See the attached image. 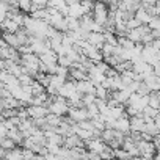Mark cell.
<instances>
[{"mask_svg": "<svg viewBox=\"0 0 160 160\" xmlns=\"http://www.w3.org/2000/svg\"><path fill=\"white\" fill-rule=\"evenodd\" d=\"M87 41L96 47H102V44L105 42V38H104V33L102 32H90L88 36H87Z\"/></svg>", "mask_w": 160, "mask_h": 160, "instance_id": "obj_6", "label": "cell"}, {"mask_svg": "<svg viewBox=\"0 0 160 160\" xmlns=\"http://www.w3.org/2000/svg\"><path fill=\"white\" fill-rule=\"evenodd\" d=\"M133 16H135V18H137L141 24H148V22L151 21V18H152V16H151V14L146 11V8H144L143 5H141V7H140V8H138V10L133 13Z\"/></svg>", "mask_w": 160, "mask_h": 160, "instance_id": "obj_11", "label": "cell"}, {"mask_svg": "<svg viewBox=\"0 0 160 160\" xmlns=\"http://www.w3.org/2000/svg\"><path fill=\"white\" fill-rule=\"evenodd\" d=\"M141 25V22L133 16V18H130L127 22H126V27H127V30H132V28H137V27H140Z\"/></svg>", "mask_w": 160, "mask_h": 160, "instance_id": "obj_20", "label": "cell"}, {"mask_svg": "<svg viewBox=\"0 0 160 160\" xmlns=\"http://www.w3.org/2000/svg\"><path fill=\"white\" fill-rule=\"evenodd\" d=\"M93 19L101 24V25H105V22L108 21V5L102 0L99 2H94V8H93V13H91Z\"/></svg>", "mask_w": 160, "mask_h": 160, "instance_id": "obj_1", "label": "cell"}, {"mask_svg": "<svg viewBox=\"0 0 160 160\" xmlns=\"http://www.w3.org/2000/svg\"><path fill=\"white\" fill-rule=\"evenodd\" d=\"M158 113H160V105H158Z\"/></svg>", "mask_w": 160, "mask_h": 160, "instance_id": "obj_26", "label": "cell"}, {"mask_svg": "<svg viewBox=\"0 0 160 160\" xmlns=\"http://www.w3.org/2000/svg\"><path fill=\"white\" fill-rule=\"evenodd\" d=\"M72 60L68 57V55H58V64L60 66H64V68H71L72 66Z\"/></svg>", "mask_w": 160, "mask_h": 160, "instance_id": "obj_15", "label": "cell"}, {"mask_svg": "<svg viewBox=\"0 0 160 160\" xmlns=\"http://www.w3.org/2000/svg\"><path fill=\"white\" fill-rule=\"evenodd\" d=\"M27 113L30 118H41V116H46L49 113V108L46 105H30L27 107Z\"/></svg>", "mask_w": 160, "mask_h": 160, "instance_id": "obj_4", "label": "cell"}, {"mask_svg": "<svg viewBox=\"0 0 160 160\" xmlns=\"http://www.w3.org/2000/svg\"><path fill=\"white\" fill-rule=\"evenodd\" d=\"M143 82L148 85V88L151 91H158L160 90V77L155 75V74H148Z\"/></svg>", "mask_w": 160, "mask_h": 160, "instance_id": "obj_7", "label": "cell"}, {"mask_svg": "<svg viewBox=\"0 0 160 160\" xmlns=\"http://www.w3.org/2000/svg\"><path fill=\"white\" fill-rule=\"evenodd\" d=\"M116 130L122 132V133H129L130 132V118L129 116H121L115 121V126H113Z\"/></svg>", "mask_w": 160, "mask_h": 160, "instance_id": "obj_8", "label": "cell"}, {"mask_svg": "<svg viewBox=\"0 0 160 160\" xmlns=\"http://www.w3.org/2000/svg\"><path fill=\"white\" fill-rule=\"evenodd\" d=\"M47 2H49V0H32V3L36 5V7H39V8L47 7Z\"/></svg>", "mask_w": 160, "mask_h": 160, "instance_id": "obj_23", "label": "cell"}, {"mask_svg": "<svg viewBox=\"0 0 160 160\" xmlns=\"http://www.w3.org/2000/svg\"><path fill=\"white\" fill-rule=\"evenodd\" d=\"M2 28L5 30V32H11V33H16L19 28H21V25L16 22V21H13L11 18H7L3 22H2Z\"/></svg>", "mask_w": 160, "mask_h": 160, "instance_id": "obj_12", "label": "cell"}, {"mask_svg": "<svg viewBox=\"0 0 160 160\" xmlns=\"http://www.w3.org/2000/svg\"><path fill=\"white\" fill-rule=\"evenodd\" d=\"M68 118L72 119L74 122H80L83 119H90L87 107H69L68 110Z\"/></svg>", "mask_w": 160, "mask_h": 160, "instance_id": "obj_2", "label": "cell"}, {"mask_svg": "<svg viewBox=\"0 0 160 160\" xmlns=\"http://www.w3.org/2000/svg\"><path fill=\"white\" fill-rule=\"evenodd\" d=\"M144 119H143V112L138 113L137 116H132L130 118V130H135V132H143L144 130Z\"/></svg>", "mask_w": 160, "mask_h": 160, "instance_id": "obj_9", "label": "cell"}, {"mask_svg": "<svg viewBox=\"0 0 160 160\" xmlns=\"http://www.w3.org/2000/svg\"><path fill=\"white\" fill-rule=\"evenodd\" d=\"M75 90L82 94H94L96 93V85L91 82V80L85 78V80H78L75 82Z\"/></svg>", "mask_w": 160, "mask_h": 160, "instance_id": "obj_3", "label": "cell"}, {"mask_svg": "<svg viewBox=\"0 0 160 160\" xmlns=\"http://www.w3.org/2000/svg\"><path fill=\"white\" fill-rule=\"evenodd\" d=\"M77 2H80V0H64V3L69 7V5H74V3H77Z\"/></svg>", "mask_w": 160, "mask_h": 160, "instance_id": "obj_25", "label": "cell"}, {"mask_svg": "<svg viewBox=\"0 0 160 160\" xmlns=\"http://www.w3.org/2000/svg\"><path fill=\"white\" fill-rule=\"evenodd\" d=\"M0 148H3V149H13V148H16V143L10 137H5L2 140V143H0Z\"/></svg>", "mask_w": 160, "mask_h": 160, "instance_id": "obj_17", "label": "cell"}, {"mask_svg": "<svg viewBox=\"0 0 160 160\" xmlns=\"http://www.w3.org/2000/svg\"><path fill=\"white\" fill-rule=\"evenodd\" d=\"M74 91H77V90H75V80H72V82H68V80H66V82L58 88V93H57V94L61 96V98H66V99H68Z\"/></svg>", "mask_w": 160, "mask_h": 160, "instance_id": "obj_5", "label": "cell"}, {"mask_svg": "<svg viewBox=\"0 0 160 160\" xmlns=\"http://www.w3.org/2000/svg\"><path fill=\"white\" fill-rule=\"evenodd\" d=\"M144 132H148V133H151L152 137H155V135L158 133V129H157L155 122L151 121V122H146V126H144Z\"/></svg>", "mask_w": 160, "mask_h": 160, "instance_id": "obj_16", "label": "cell"}, {"mask_svg": "<svg viewBox=\"0 0 160 160\" xmlns=\"http://www.w3.org/2000/svg\"><path fill=\"white\" fill-rule=\"evenodd\" d=\"M115 157H121V158H129L130 154L124 149V148H116L115 149Z\"/></svg>", "mask_w": 160, "mask_h": 160, "instance_id": "obj_22", "label": "cell"}, {"mask_svg": "<svg viewBox=\"0 0 160 160\" xmlns=\"http://www.w3.org/2000/svg\"><path fill=\"white\" fill-rule=\"evenodd\" d=\"M135 93H138L140 96H144V94H149L151 93V90L148 88V85L143 82V80H141V82H140V85H138V88H137V91Z\"/></svg>", "mask_w": 160, "mask_h": 160, "instance_id": "obj_19", "label": "cell"}, {"mask_svg": "<svg viewBox=\"0 0 160 160\" xmlns=\"http://www.w3.org/2000/svg\"><path fill=\"white\" fill-rule=\"evenodd\" d=\"M140 2H141L143 7H146V5H155L158 0H140Z\"/></svg>", "mask_w": 160, "mask_h": 160, "instance_id": "obj_24", "label": "cell"}, {"mask_svg": "<svg viewBox=\"0 0 160 160\" xmlns=\"http://www.w3.org/2000/svg\"><path fill=\"white\" fill-rule=\"evenodd\" d=\"M143 115H148V116H151V118H155V116L158 115V110L154 108V107H151V105H146V107L143 108Z\"/></svg>", "mask_w": 160, "mask_h": 160, "instance_id": "obj_21", "label": "cell"}, {"mask_svg": "<svg viewBox=\"0 0 160 160\" xmlns=\"http://www.w3.org/2000/svg\"><path fill=\"white\" fill-rule=\"evenodd\" d=\"M87 112H88V116H90V119L96 118V116L99 115V107H98V104H96V102H93V104L87 105Z\"/></svg>", "mask_w": 160, "mask_h": 160, "instance_id": "obj_14", "label": "cell"}, {"mask_svg": "<svg viewBox=\"0 0 160 160\" xmlns=\"http://www.w3.org/2000/svg\"><path fill=\"white\" fill-rule=\"evenodd\" d=\"M83 14H85V11H83V7L80 5V2H77V3H74V5H69V13H68V16L75 18V19H80Z\"/></svg>", "mask_w": 160, "mask_h": 160, "instance_id": "obj_10", "label": "cell"}, {"mask_svg": "<svg viewBox=\"0 0 160 160\" xmlns=\"http://www.w3.org/2000/svg\"><path fill=\"white\" fill-rule=\"evenodd\" d=\"M148 27L151 30H155V28H160V16H152L151 21L148 22Z\"/></svg>", "mask_w": 160, "mask_h": 160, "instance_id": "obj_18", "label": "cell"}, {"mask_svg": "<svg viewBox=\"0 0 160 160\" xmlns=\"http://www.w3.org/2000/svg\"><path fill=\"white\" fill-rule=\"evenodd\" d=\"M108 90L105 88V87H102V85H96V98H99V99H108Z\"/></svg>", "mask_w": 160, "mask_h": 160, "instance_id": "obj_13", "label": "cell"}]
</instances>
